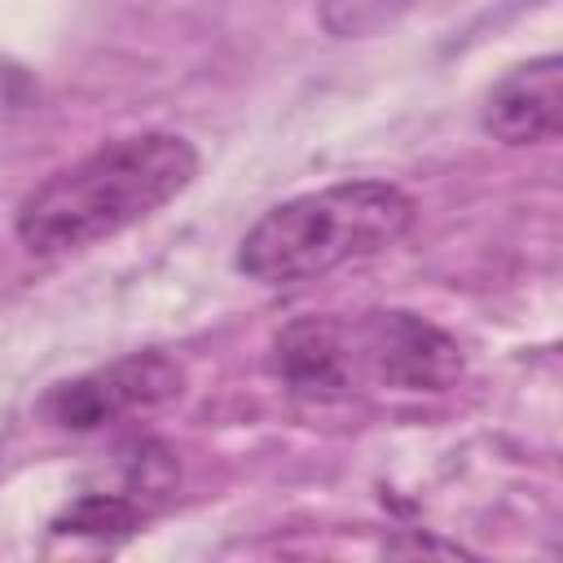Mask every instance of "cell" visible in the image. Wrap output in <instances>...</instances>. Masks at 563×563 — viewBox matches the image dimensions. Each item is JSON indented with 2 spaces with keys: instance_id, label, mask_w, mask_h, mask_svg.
<instances>
[{
  "instance_id": "cell-2",
  "label": "cell",
  "mask_w": 563,
  "mask_h": 563,
  "mask_svg": "<svg viewBox=\"0 0 563 563\" xmlns=\"http://www.w3.org/2000/svg\"><path fill=\"white\" fill-rule=\"evenodd\" d=\"M413 198L391 180H339L268 207L238 242V273L260 286H295L383 255L413 229Z\"/></svg>"
},
{
  "instance_id": "cell-1",
  "label": "cell",
  "mask_w": 563,
  "mask_h": 563,
  "mask_svg": "<svg viewBox=\"0 0 563 563\" xmlns=\"http://www.w3.org/2000/svg\"><path fill=\"white\" fill-rule=\"evenodd\" d=\"M194 176L198 150L189 136L132 132L35 185L13 211V233L40 260L88 251L163 211L194 185Z\"/></svg>"
},
{
  "instance_id": "cell-7",
  "label": "cell",
  "mask_w": 563,
  "mask_h": 563,
  "mask_svg": "<svg viewBox=\"0 0 563 563\" xmlns=\"http://www.w3.org/2000/svg\"><path fill=\"white\" fill-rule=\"evenodd\" d=\"M141 519H145V506L128 488V493H84V497H75L53 519V528L70 532V537H123Z\"/></svg>"
},
{
  "instance_id": "cell-5",
  "label": "cell",
  "mask_w": 563,
  "mask_h": 563,
  "mask_svg": "<svg viewBox=\"0 0 563 563\" xmlns=\"http://www.w3.org/2000/svg\"><path fill=\"white\" fill-rule=\"evenodd\" d=\"M273 374L299 400H343L356 391L352 339L343 317H299L273 334Z\"/></svg>"
},
{
  "instance_id": "cell-4",
  "label": "cell",
  "mask_w": 563,
  "mask_h": 563,
  "mask_svg": "<svg viewBox=\"0 0 563 563\" xmlns=\"http://www.w3.org/2000/svg\"><path fill=\"white\" fill-rule=\"evenodd\" d=\"M347 339H352L356 383L374 378L378 387L391 391L435 396L449 391L466 369L462 343L435 321L405 308H383V312H365L361 321H347Z\"/></svg>"
},
{
  "instance_id": "cell-3",
  "label": "cell",
  "mask_w": 563,
  "mask_h": 563,
  "mask_svg": "<svg viewBox=\"0 0 563 563\" xmlns=\"http://www.w3.org/2000/svg\"><path fill=\"white\" fill-rule=\"evenodd\" d=\"M185 391V369L167 352H132L110 365H97L79 378L57 383L40 413L70 435H92L128 418H145L163 405H172Z\"/></svg>"
},
{
  "instance_id": "cell-8",
  "label": "cell",
  "mask_w": 563,
  "mask_h": 563,
  "mask_svg": "<svg viewBox=\"0 0 563 563\" xmlns=\"http://www.w3.org/2000/svg\"><path fill=\"white\" fill-rule=\"evenodd\" d=\"M413 0H321L317 18L334 40H361L409 13Z\"/></svg>"
},
{
  "instance_id": "cell-6",
  "label": "cell",
  "mask_w": 563,
  "mask_h": 563,
  "mask_svg": "<svg viewBox=\"0 0 563 563\" xmlns=\"http://www.w3.org/2000/svg\"><path fill=\"white\" fill-rule=\"evenodd\" d=\"M479 123L501 145H541L563 128V62L554 53L506 70L479 110Z\"/></svg>"
}]
</instances>
